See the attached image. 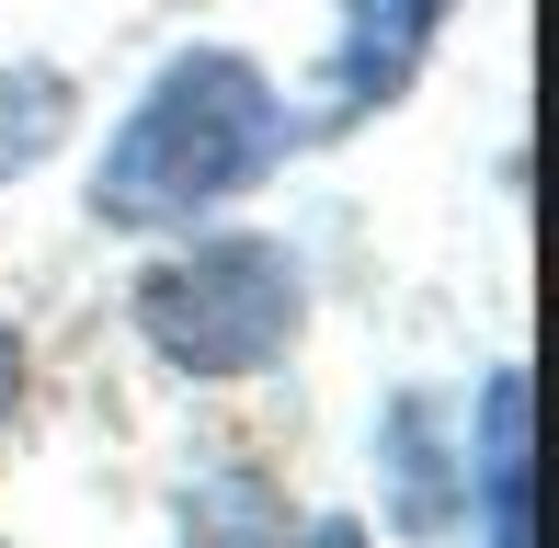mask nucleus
I'll list each match as a JSON object with an SVG mask.
<instances>
[{
    "label": "nucleus",
    "instance_id": "20e7f679",
    "mask_svg": "<svg viewBox=\"0 0 559 548\" xmlns=\"http://www.w3.org/2000/svg\"><path fill=\"white\" fill-rule=\"evenodd\" d=\"M479 480V548H537V389L525 366L479 378V457H456Z\"/></svg>",
    "mask_w": 559,
    "mask_h": 548
},
{
    "label": "nucleus",
    "instance_id": "39448f33",
    "mask_svg": "<svg viewBox=\"0 0 559 548\" xmlns=\"http://www.w3.org/2000/svg\"><path fill=\"white\" fill-rule=\"evenodd\" d=\"M445 401L435 389H412V401H389V422H377V445H389V480H400V526L412 537H445L456 503H468V468H445Z\"/></svg>",
    "mask_w": 559,
    "mask_h": 548
},
{
    "label": "nucleus",
    "instance_id": "7ed1b4c3",
    "mask_svg": "<svg viewBox=\"0 0 559 548\" xmlns=\"http://www.w3.org/2000/svg\"><path fill=\"white\" fill-rule=\"evenodd\" d=\"M456 0H343V35H332V127H366L377 104L423 81V58L445 46Z\"/></svg>",
    "mask_w": 559,
    "mask_h": 548
},
{
    "label": "nucleus",
    "instance_id": "0eeeda50",
    "mask_svg": "<svg viewBox=\"0 0 559 548\" xmlns=\"http://www.w3.org/2000/svg\"><path fill=\"white\" fill-rule=\"evenodd\" d=\"M58 138H69V81L58 69H0V183L35 171Z\"/></svg>",
    "mask_w": 559,
    "mask_h": 548
},
{
    "label": "nucleus",
    "instance_id": "6e6552de",
    "mask_svg": "<svg viewBox=\"0 0 559 548\" xmlns=\"http://www.w3.org/2000/svg\"><path fill=\"white\" fill-rule=\"evenodd\" d=\"M12 401H23V343H12V320H0V422H12Z\"/></svg>",
    "mask_w": 559,
    "mask_h": 548
},
{
    "label": "nucleus",
    "instance_id": "f03ea898",
    "mask_svg": "<svg viewBox=\"0 0 559 548\" xmlns=\"http://www.w3.org/2000/svg\"><path fill=\"white\" fill-rule=\"evenodd\" d=\"M138 332L183 378H263L309 332V274L286 240H194L138 274Z\"/></svg>",
    "mask_w": 559,
    "mask_h": 548
},
{
    "label": "nucleus",
    "instance_id": "423d86ee",
    "mask_svg": "<svg viewBox=\"0 0 559 548\" xmlns=\"http://www.w3.org/2000/svg\"><path fill=\"white\" fill-rule=\"evenodd\" d=\"M183 548H286V503L263 468H206L183 491Z\"/></svg>",
    "mask_w": 559,
    "mask_h": 548
},
{
    "label": "nucleus",
    "instance_id": "1a4fd4ad",
    "mask_svg": "<svg viewBox=\"0 0 559 548\" xmlns=\"http://www.w3.org/2000/svg\"><path fill=\"white\" fill-rule=\"evenodd\" d=\"M297 548H366V526H354V514H320V526L297 537Z\"/></svg>",
    "mask_w": 559,
    "mask_h": 548
},
{
    "label": "nucleus",
    "instance_id": "f257e3e1",
    "mask_svg": "<svg viewBox=\"0 0 559 548\" xmlns=\"http://www.w3.org/2000/svg\"><path fill=\"white\" fill-rule=\"evenodd\" d=\"M286 148V104L240 46H194L138 92V115L115 127L104 171H92V217L104 229H183L194 206L251 194Z\"/></svg>",
    "mask_w": 559,
    "mask_h": 548
}]
</instances>
